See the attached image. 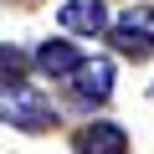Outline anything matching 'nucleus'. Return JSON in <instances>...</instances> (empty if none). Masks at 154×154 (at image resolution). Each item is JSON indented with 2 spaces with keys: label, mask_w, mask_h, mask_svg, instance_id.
Here are the masks:
<instances>
[{
  "label": "nucleus",
  "mask_w": 154,
  "mask_h": 154,
  "mask_svg": "<svg viewBox=\"0 0 154 154\" xmlns=\"http://www.w3.org/2000/svg\"><path fill=\"white\" fill-rule=\"evenodd\" d=\"M62 26L67 31H82V36H98L108 26V5L103 0H67L62 5Z\"/></svg>",
  "instance_id": "nucleus-5"
},
{
  "label": "nucleus",
  "mask_w": 154,
  "mask_h": 154,
  "mask_svg": "<svg viewBox=\"0 0 154 154\" xmlns=\"http://www.w3.org/2000/svg\"><path fill=\"white\" fill-rule=\"evenodd\" d=\"M77 154H128V134L118 123H88L82 134L72 139Z\"/></svg>",
  "instance_id": "nucleus-4"
},
{
  "label": "nucleus",
  "mask_w": 154,
  "mask_h": 154,
  "mask_svg": "<svg viewBox=\"0 0 154 154\" xmlns=\"http://www.w3.org/2000/svg\"><path fill=\"white\" fill-rule=\"evenodd\" d=\"M36 67H41V72H51V77H62V72H72V67H77V51H72L67 41H41Z\"/></svg>",
  "instance_id": "nucleus-6"
},
{
  "label": "nucleus",
  "mask_w": 154,
  "mask_h": 154,
  "mask_svg": "<svg viewBox=\"0 0 154 154\" xmlns=\"http://www.w3.org/2000/svg\"><path fill=\"white\" fill-rule=\"evenodd\" d=\"M108 36H113V46L123 51V57H149L154 51V5H128L113 26H103Z\"/></svg>",
  "instance_id": "nucleus-2"
},
{
  "label": "nucleus",
  "mask_w": 154,
  "mask_h": 154,
  "mask_svg": "<svg viewBox=\"0 0 154 154\" xmlns=\"http://www.w3.org/2000/svg\"><path fill=\"white\" fill-rule=\"evenodd\" d=\"M0 123H16L26 134H41V128L57 123V108H51V98H41L26 82H5L0 88Z\"/></svg>",
  "instance_id": "nucleus-1"
},
{
  "label": "nucleus",
  "mask_w": 154,
  "mask_h": 154,
  "mask_svg": "<svg viewBox=\"0 0 154 154\" xmlns=\"http://www.w3.org/2000/svg\"><path fill=\"white\" fill-rule=\"evenodd\" d=\"M67 77H72V93L82 103H108V93H113V62L108 57H93V62L77 57V67Z\"/></svg>",
  "instance_id": "nucleus-3"
},
{
  "label": "nucleus",
  "mask_w": 154,
  "mask_h": 154,
  "mask_svg": "<svg viewBox=\"0 0 154 154\" xmlns=\"http://www.w3.org/2000/svg\"><path fill=\"white\" fill-rule=\"evenodd\" d=\"M21 72H26V51L0 46V77H21Z\"/></svg>",
  "instance_id": "nucleus-7"
}]
</instances>
